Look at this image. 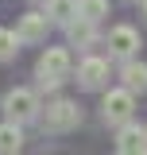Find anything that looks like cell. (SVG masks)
Segmentation results:
<instances>
[{"mask_svg":"<svg viewBox=\"0 0 147 155\" xmlns=\"http://www.w3.org/2000/svg\"><path fill=\"white\" fill-rule=\"evenodd\" d=\"M16 51H19V35H16V31H8V27H0V62L16 58Z\"/></svg>","mask_w":147,"mask_h":155,"instance_id":"cell-14","label":"cell"},{"mask_svg":"<svg viewBox=\"0 0 147 155\" xmlns=\"http://www.w3.org/2000/svg\"><path fill=\"white\" fill-rule=\"evenodd\" d=\"M74 74V62H70V51L66 47H47L35 62V78L43 89H58L66 78Z\"/></svg>","mask_w":147,"mask_h":155,"instance_id":"cell-1","label":"cell"},{"mask_svg":"<svg viewBox=\"0 0 147 155\" xmlns=\"http://www.w3.org/2000/svg\"><path fill=\"white\" fill-rule=\"evenodd\" d=\"M120 155H147V151H120Z\"/></svg>","mask_w":147,"mask_h":155,"instance_id":"cell-15","label":"cell"},{"mask_svg":"<svg viewBox=\"0 0 147 155\" xmlns=\"http://www.w3.org/2000/svg\"><path fill=\"white\" fill-rule=\"evenodd\" d=\"M47 27H51L47 12H27V16H19L16 35H19V43H43L47 39Z\"/></svg>","mask_w":147,"mask_h":155,"instance_id":"cell-6","label":"cell"},{"mask_svg":"<svg viewBox=\"0 0 147 155\" xmlns=\"http://www.w3.org/2000/svg\"><path fill=\"white\" fill-rule=\"evenodd\" d=\"M120 78H124V89H128L132 97L147 93V66L143 62H124V66H120Z\"/></svg>","mask_w":147,"mask_h":155,"instance_id":"cell-8","label":"cell"},{"mask_svg":"<svg viewBox=\"0 0 147 155\" xmlns=\"http://www.w3.org/2000/svg\"><path fill=\"white\" fill-rule=\"evenodd\" d=\"M120 151H147V128L124 124L120 128Z\"/></svg>","mask_w":147,"mask_h":155,"instance_id":"cell-11","label":"cell"},{"mask_svg":"<svg viewBox=\"0 0 147 155\" xmlns=\"http://www.w3.org/2000/svg\"><path fill=\"white\" fill-rule=\"evenodd\" d=\"M109 16V0H77V19H85V23H101V19Z\"/></svg>","mask_w":147,"mask_h":155,"instance_id":"cell-12","label":"cell"},{"mask_svg":"<svg viewBox=\"0 0 147 155\" xmlns=\"http://www.w3.org/2000/svg\"><path fill=\"white\" fill-rule=\"evenodd\" d=\"M66 35H70L74 47H93V43H97V27L85 23V19H74L70 27H66Z\"/></svg>","mask_w":147,"mask_h":155,"instance_id":"cell-13","label":"cell"},{"mask_svg":"<svg viewBox=\"0 0 147 155\" xmlns=\"http://www.w3.org/2000/svg\"><path fill=\"white\" fill-rule=\"evenodd\" d=\"M4 113L12 124H23V120H35L39 116V97L31 89H8L4 93Z\"/></svg>","mask_w":147,"mask_h":155,"instance_id":"cell-2","label":"cell"},{"mask_svg":"<svg viewBox=\"0 0 147 155\" xmlns=\"http://www.w3.org/2000/svg\"><path fill=\"white\" fill-rule=\"evenodd\" d=\"M77 16V0H47V19L51 23H66L70 27Z\"/></svg>","mask_w":147,"mask_h":155,"instance_id":"cell-10","label":"cell"},{"mask_svg":"<svg viewBox=\"0 0 147 155\" xmlns=\"http://www.w3.org/2000/svg\"><path fill=\"white\" fill-rule=\"evenodd\" d=\"M19 147H23V128L4 120L0 124V155H19Z\"/></svg>","mask_w":147,"mask_h":155,"instance_id":"cell-9","label":"cell"},{"mask_svg":"<svg viewBox=\"0 0 147 155\" xmlns=\"http://www.w3.org/2000/svg\"><path fill=\"white\" fill-rule=\"evenodd\" d=\"M77 81H81V89H101V85L109 81V62H105V58H81Z\"/></svg>","mask_w":147,"mask_h":155,"instance_id":"cell-7","label":"cell"},{"mask_svg":"<svg viewBox=\"0 0 147 155\" xmlns=\"http://www.w3.org/2000/svg\"><path fill=\"white\" fill-rule=\"evenodd\" d=\"M143 8H147V0H143Z\"/></svg>","mask_w":147,"mask_h":155,"instance_id":"cell-16","label":"cell"},{"mask_svg":"<svg viewBox=\"0 0 147 155\" xmlns=\"http://www.w3.org/2000/svg\"><path fill=\"white\" fill-rule=\"evenodd\" d=\"M101 109H105V120H109L112 128H124V124H132V113H136V97H132L128 89H109Z\"/></svg>","mask_w":147,"mask_h":155,"instance_id":"cell-3","label":"cell"},{"mask_svg":"<svg viewBox=\"0 0 147 155\" xmlns=\"http://www.w3.org/2000/svg\"><path fill=\"white\" fill-rule=\"evenodd\" d=\"M109 54H116V58H128V62H136V51L143 47V39H139V31L136 27H128V23H116L109 31Z\"/></svg>","mask_w":147,"mask_h":155,"instance_id":"cell-5","label":"cell"},{"mask_svg":"<svg viewBox=\"0 0 147 155\" xmlns=\"http://www.w3.org/2000/svg\"><path fill=\"white\" fill-rule=\"evenodd\" d=\"M77 120H81V109H77L74 101H66V97H58V101L47 105L43 128H47V132H66V128H74Z\"/></svg>","mask_w":147,"mask_h":155,"instance_id":"cell-4","label":"cell"}]
</instances>
